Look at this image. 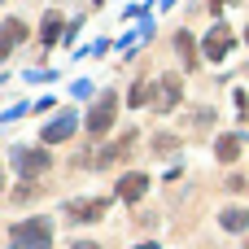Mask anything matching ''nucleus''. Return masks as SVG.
<instances>
[{
	"instance_id": "nucleus-1",
	"label": "nucleus",
	"mask_w": 249,
	"mask_h": 249,
	"mask_svg": "<svg viewBox=\"0 0 249 249\" xmlns=\"http://www.w3.org/2000/svg\"><path fill=\"white\" fill-rule=\"evenodd\" d=\"M48 236H53V223L48 219H31V223H18L9 245L13 249H48Z\"/></svg>"
},
{
	"instance_id": "nucleus-2",
	"label": "nucleus",
	"mask_w": 249,
	"mask_h": 249,
	"mask_svg": "<svg viewBox=\"0 0 249 249\" xmlns=\"http://www.w3.org/2000/svg\"><path fill=\"white\" fill-rule=\"evenodd\" d=\"M114 114H118V96H114V92H101V101H96L92 114H88V131H92V136H105V131L114 127Z\"/></svg>"
},
{
	"instance_id": "nucleus-3",
	"label": "nucleus",
	"mask_w": 249,
	"mask_h": 249,
	"mask_svg": "<svg viewBox=\"0 0 249 249\" xmlns=\"http://www.w3.org/2000/svg\"><path fill=\"white\" fill-rule=\"evenodd\" d=\"M232 44H236V35H232V26H210V35H206V44H201V57L206 61H223L228 53H232Z\"/></svg>"
},
{
	"instance_id": "nucleus-4",
	"label": "nucleus",
	"mask_w": 249,
	"mask_h": 249,
	"mask_svg": "<svg viewBox=\"0 0 249 249\" xmlns=\"http://www.w3.org/2000/svg\"><path fill=\"white\" fill-rule=\"evenodd\" d=\"M105 210H109V201H101V197L66 201V219H70V223H101V219H105Z\"/></svg>"
},
{
	"instance_id": "nucleus-5",
	"label": "nucleus",
	"mask_w": 249,
	"mask_h": 249,
	"mask_svg": "<svg viewBox=\"0 0 249 249\" xmlns=\"http://www.w3.org/2000/svg\"><path fill=\"white\" fill-rule=\"evenodd\" d=\"M13 166H18L26 179H35V175L48 171V153H44V149H13Z\"/></svg>"
},
{
	"instance_id": "nucleus-6",
	"label": "nucleus",
	"mask_w": 249,
	"mask_h": 249,
	"mask_svg": "<svg viewBox=\"0 0 249 249\" xmlns=\"http://www.w3.org/2000/svg\"><path fill=\"white\" fill-rule=\"evenodd\" d=\"M74 127H79V118L66 109V114H57V118H53L39 136H44V144H61V140H70V136H74Z\"/></svg>"
},
{
	"instance_id": "nucleus-7",
	"label": "nucleus",
	"mask_w": 249,
	"mask_h": 249,
	"mask_svg": "<svg viewBox=\"0 0 249 249\" xmlns=\"http://www.w3.org/2000/svg\"><path fill=\"white\" fill-rule=\"evenodd\" d=\"M26 39V22H18V18H9V22H0V61L18 48Z\"/></svg>"
},
{
	"instance_id": "nucleus-8",
	"label": "nucleus",
	"mask_w": 249,
	"mask_h": 249,
	"mask_svg": "<svg viewBox=\"0 0 249 249\" xmlns=\"http://www.w3.org/2000/svg\"><path fill=\"white\" fill-rule=\"evenodd\" d=\"M144 188H149V175H140V171H131V175L118 179V197H123V201H140Z\"/></svg>"
},
{
	"instance_id": "nucleus-9",
	"label": "nucleus",
	"mask_w": 249,
	"mask_h": 249,
	"mask_svg": "<svg viewBox=\"0 0 249 249\" xmlns=\"http://www.w3.org/2000/svg\"><path fill=\"white\" fill-rule=\"evenodd\" d=\"M179 79H162L158 83V101H153V109H171V105H179Z\"/></svg>"
},
{
	"instance_id": "nucleus-10",
	"label": "nucleus",
	"mask_w": 249,
	"mask_h": 249,
	"mask_svg": "<svg viewBox=\"0 0 249 249\" xmlns=\"http://www.w3.org/2000/svg\"><path fill=\"white\" fill-rule=\"evenodd\" d=\"M131 144H136V131H127L123 140H114L109 149H101V158H96V162H101V166H114L118 158H127V149H131Z\"/></svg>"
},
{
	"instance_id": "nucleus-11",
	"label": "nucleus",
	"mask_w": 249,
	"mask_h": 249,
	"mask_svg": "<svg viewBox=\"0 0 249 249\" xmlns=\"http://www.w3.org/2000/svg\"><path fill=\"white\" fill-rule=\"evenodd\" d=\"M214 158H219V162H236V158H241V136H236V131L219 136V140H214Z\"/></svg>"
},
{
	"instance_id": "nucleus-12",
	"label": "nucleus",
	"mask_w": 249,
	"mask_h": 249,
	"mask_svg": "<svg viewBox=\"0 0 249 249\" xmlns=\"http://www.w3.org/2000/svg\"><path fill=\"white\" fill-rule=\"evenodd\" d=\"M61 26H66V22H61V13H44L39 39H44V44H57V39H61Z\"/></svg>"
},
{
	"instance_id": "nucleus-13",
	"label": "nucleus",
	"mask_w": 249,
	"mask_h": 249,
	"mask_svg": "<svg viewBox=\"0 0 249 249\" xmlns=\"http://www.w3.org/2000/svg\"><path fill=\"white\" fill-rule=\"evenodd\" d=\"M219 223H223L228 232H245V228H249V214L232 206V210H223V214H219Z\"/></svg>"
},
{
	"instance_id": "nucleus-14",
	"label": "nucleus",
	"mask_w": 249,
	"mask_h": 249,
	"mask_svg": "<svg viewBox=\"0 0 249 249\" xmlns=\"http://www.w3.org/2000/svg\"><path fill=\"white\" fill-rule=\"evenodd\" d=\"M175 48H179L184 66H197V44H193V35H188V31H179V35H175Z\"/></svg>"
},
{
	"instance_id": "nucleus-15",
	"label": "nucleus",
	"mask_w": 249,
	"mask_h": 249,
	"mask_svg": "<svg viewBox=\"0 0 249 249\" xmlns=\"http://www.w3.org/2000/svg\"><path fill=\"white\" fill-rule=\"evenodd\" d=\"M74 249H101V245H92V241H79V245H74Z\"/></svg>"
},
{
	"instance_id": "nucleus-16",
	"label": "nucleus",
	"mask_w": 249,
	"mask_h": 249,
	"mask_svg": "<svg viewBox=\"0 0 249 249\" xmlns=\"http://www.w3.org/2000/svg\"><path fill=\"white\" fill-rule=\"evenodd\" d=\"M0 184H4V171H0Z\"/></svg>"
}]
</instances>
